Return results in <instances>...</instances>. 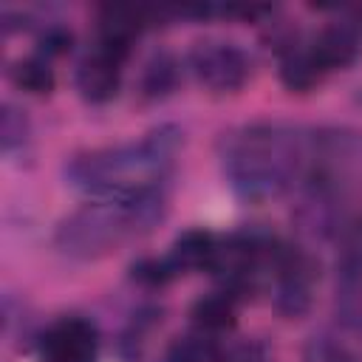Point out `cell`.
<instances>
[{"label":"cell","instance_id":"11","mask_svg":"<svg viewBox=\"0 0 362 362\" xmlns=\"http://www.w3.org/2000/svg\"><path fill=\"white\" fill-rule=\"evenodd\" d=\"M189 317H192V325L201 331V334H223L235 325V317H238V308H235V297L229 291H212V294H204L192 303L189 308Z\"/></svg>","mask_w":362,"mask_h":362},{"label":"cell","instance_id":"18","mask_svg":"<svg viewBox=\"0 0 362 362\" xmlns=\"http://www.w3.org/2000/svg\"><path fill=\"white\" fill-rule=\"evenodd\" d=\"M303 362H356V356L331 337H314L303 348Z\"/></svg>","mask_w":362,"mask_h":362},{"label":"cell","instance_id":"13","mask_svg":"<svg viewBox=\"0 0 362 362\" xmlns=\"http://www.w3.org/2000/svg\"><path fill=\"white\" fill-rule=\"evenodd\" d=\"M181 79V62L170 54V51H156L147 62H144V71H141V93L147 99H164L167 93L175 90Z\"/></svg>","mask_w":362,"mask_h":362},{"label":"cell","instance_id":"15","mask_svg":"<svg viewBox=\"0 0 362 362\" xmlns=\"http://www.w3.org/2000/svg\"><path fill=\"white\" fill-rule=\"evenodd\" d=\"M161 362H229V359H226V354L206 334H198V337H181V339H175L164 351Z\"/></svg>","mask_w":362,"mask_h":362},{"label":"cell","instance_id":"16","mask_svg":"<svg viewBox=\"0 0 362 362\" xmlns=\"http://www.w3.org/2000/svg\"><path fill=\"white\" fill-rule=\"evenodd\" d=\"M0 141H3V153H14L23 150L28 141V119L20 107H14L11 102L3 105V116H0Z\"/></svg>","mask_w":362,"mask_h":362},{"label":"cell","instance_id":"9","mask_svg":"<svg viewBox=\"0 0 362 362\" xmlns=\"http://www.w3.org/2000/svg\"><path fill=\"white\" fill-rule=\"evenodd\" d=\"M308 48L322 71H334V68H348L356 59L359 40L348 23H331L317 31V37L308 42Z\"/></svg>","mask_w":362,"mask_h":362},{"label":"cell","instance_id":"12","mask_svg":"<svg viewBox=\"0 0 362 362\" xmlns=\"http://www.w3.org/2000/svg\"><path fill=\"white\" fill-rule=\"evenodd\" d=\"M325 71L320 68V62L314 59L308 45L300 42H288V48H283L280 54V79L288 90H308L320 82Z\"/></svg>","mask_w":362,"mask_h":362},{"label":"cell","instance_id":"6","mask_svg":"<svg viewBox=\"0 0 362 362\" xmlns=\"http://www.w3.org/2000/svg\"><path fill=\"white\" fill-rule=\"evenodd\" d=\"M42 362H99V334L85 317H62L51 322L40 339Z\"/></svg>","mask_w":362,"mask_h":362},{"label":"cell","instance_id":"20","mask_svg":"<svg viewBox=\"0 0 362 362\" xmlns=\"http://www.w3.org/2000/svg\"><path fill=\"white\" fill-rule=\"evenodd\" d=\"M252 362H255V359H252Z\"/></svg>","mask_w":362,"mask_h":362},{"label":"cell","instance_id":"7","mask_svg":"<svg viewBox=\"0 0 362 362\" xmlns=\"http://www.w3.org/2000/svg\"><path fill=\"white\" fill-rule=\"evenodd\" d=\"M122 62H124L122 57L110 54L102 45H93V51H88L79 59L76 74H74L79 96L85 102H93V105L110 102L122 85Z\"/></svg>","mask_w":362,"mask_h":362},{"label":"cell","instance_id":"17","mask_svg":"<svg viewBox=\"0 0 362 362\" xmlns=\"http://www.w3.org/2000/svg\"><path fill=\"white\" fill-rule=\"evenodd\" d=\"M130 277H133L136 283H141V286L156 288V286H164L167 280H173V277H175V269L170 266L167 257H161V260H158V257H141V260L133 263Z\"/></svg>","mask_w":362,"mask_h":362},{"label":"cell","instance_id":"5","mask_svg":"<svg viewBox=\"0 0 362 362\" xmlns=\"http://www.w3.org/2000/svg\"><path fill=\"white\" fill-rule=\"evenodd\" d=\"M187 65L192 76L215 93H235L252 76V57L240 45L226 40L195 42L187 54Z\"/></svg>","mask_w":362,"mask_h":362},{"label":"cell","instance_id":"1","mask_svg":"<svg viewBox=\"0 0 362 362\" xmlns=\"http://www.w3.org/2000/svg\"><path fill=\"white\" fill-rule=\"evenodd\" d=\"M181 141L175 124H161L139 141L76 153L65 164V181L90 201H133L161 192Z\"/></svg>","mask_w":362,"mask_h":362},{"label":"cell","instance_id":"14","mask_svg":"<svg viewBox=\"0 0 362 362\" xmlns=\"http://www.w3.org/2000/svg\"><path fill=\"white\" fill-rule=\"evenodd\" d=\"M8 74H11V82L20 90H28V93H48V90H54V71H51L48 59L40 57V54L17 59Z\"/></svg>","mask_w":362,"mask_h":362},{"label":"cell","instance_id":"8","mask_svg":"<svg viewBox=\"0 0 362 362\" xmlns=\"http://www.w3.org/2000/svg\"><path fill=\"white\" fill-rule=\"evenodd\" d=\"M147 25L144 11L139 8H124V6H107L99 14V40L96 45L107 48L116 57H127L133 40L141 34V28Z\"/></svg>","mask_w":362,"mask_h":362},{"label":"cell","instance_id":"3","mask_svg":"<svg viewBox=\"0 0 362 362\" xmlns=\"http://www.w3.org/2000/svg\"><path fill=\"white\" fill-rule=\"evenodd\" d=\"M167 212V189L133 201H90L57 223L54 246L74 260H99L147 235Z\"/></svg>","mask_w":362,"mask_h":362},{"label":"cell","instance_id":"4","mask_svg":"<svg viewBox=\"0 0 362 362\" xmlns=\"http://www.w3.org/2000/svg\"><path fill=\"white\" fill-rule=\"evenodd\" d=\"M317 274H320V266L305 249L277 243L272 257V274H269L274 308L286 317H300L311 305V286Z\"/></svg>","mask_w":362,"mask_h":362},{"label":"cell","instance_id":"2","mask_svg":"<svg viewBox=\"0 0 362 362\" xmlns=\"http://www.w3.org/2000/svg\"><path fill=\"white\" fill-rule=\"evenodd\" d=\"M311 158V133L286 122H252L223 136L221 164L243 201L260 204L303 184Z\"/></svg>","mask_w":362,"mask_h":362},{"label":"cell","instance_id":"19","mask_svg":"<svg viewBox=\"0 0 362 362\" xmlns=\"http://www.w3.org/2000/svg\"><path fill=\"white\" fill-rule=\"evenodd\" d=\"M71 42H74V34L65 28V25H59V23H51V25H45L42 31H40V37H37V48H40V57H57V54H65L68 48H71Z\"/></svg>","mask_w":362,"mask_h":362},{"label":"cell","instance_id":"10","mask_svg":"<svg viewBox=\"0 0 362 362\" xmlns=\"http://www.w3.org/2000/svg\"><path fill=\"white\" fill-rule=\"evenodd\" d=\"M215 243L218 238L209 232V229H184L173 246H170V266L175 269V274L181 272H195V269H209V260H212V252H215Z\"/></svg>","mask_w":362,"mask_h":362}]
</instances>
